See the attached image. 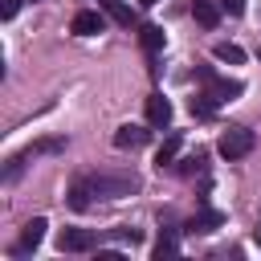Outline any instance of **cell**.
Segmentation results:
<instances>
[{"label": "cell", "instance_id": "obj_13", "mask_svg": "<svg viewBox=\"0 0 261 261\" xmlns=\"http://www.w3.org/2000/svg\"><path fill=\"white\" fill-rule=\"evenodd\" d=\"M139 41H143V49L155 57V53L163 49V29H159V24H143V29H139Z\"/></svg>", "mask_w": 261, "mask_h": 261}, {"label": "cell", "instance_id": "obj_8", "mask_svg": "<svg viewBox=\"0 0 261 261\" xmlns=\"http://www.w3.org/2000/svg\"><path fill=\"white\" fill-rule=\"evenodd\" d=\"M90 204H94V184H90V175H77L69 184V208L73 212H86Z\"/></svg>", "mask_w": 261, "mask_h": 261}, {"label": "cell", "instance_id": "obj_18", "mask_svg": "<svg viewBox=\"0 0 261 261\" xmlns=\"http://www.w3.org/2000/svg\"><path fill=\"white\" fill-rule=\"evenodd\" d=\"M16 8H20V0H0V12H4V20H12V16H16Z\"/></svg>", "mask_w": 261, "mask_h": 261}, {"label": "cell", "instance_id": "obj_5", "mask_svg": "<svg viewBox=\"0 0 261 261\" xmlns=\"http://www.w3.org/2000/svg\"><path fill=\"white\" fill-rule=\"evenodd\" d=\"M45 228H49V220H45V216H33V220L24 224V232H20V241L12 245V257H24L29 249H37V245L45 241Z\"/></svg>", "mask_w": 261, "mask_h": 261}, {"label": "cell", "instance_id": "obj_1", "mask_svg": "<svg viewBox=\"0 0 261 261\" xmlns=\"http://www.w3.org/2000/svg\"><path fill=\"white\" fill-rule=\"evenodd\" d=\"M90 184H94V196L98 200H122V196H130V192L143 188V179L135 171H118V175L98 171V175H90Z\"/></svg>", "mask_w": 261, "mask_h": 261}, {"label": "cell", "instance_id": "obj_10", "mask_svg": "<svg viewBox=\"0 0 261 261\" xmlns=\"http://www.w3.org/2000/svg\"><path fill=\"white\" fill-rule=\"evenodd\" d=\"M106 29V20H102V12H94V8H82L77 16H73V33L77 37H94V33H102Z\"/></svg>", "mask_w": 261, "mask_h": 261}, {"label": "cell", "instance_id": "obj_7", "mask_svg": "<svg viewBox=\"0 0 261 261\" xmlns=\"http://www.w3.org/2000/svg\"><path fill=\"white\" fill-rule=\"evenodd\" d=\"M57 249H61V253H90V249H94V232H90V228H65V232L57 237Z\"/></svg>", "mask_w": 261, "mask_h": 261}, {"label": "cell", "instance_id": "obj_9", "mask_svg": "<svg viewBox=\"0 0 261 261\" xmlns=\"http://www.w3.org/2000/svg\"><path fill=\"white\" fill-rule=\"evenodd\" d=\"M147 126H171V102L163 94L147 98Z\"/></svg>", "mask_w": 261, "mask_h": 261}, {"label": "cell", "instance_id": "obj_4", "mask_svg": "<svg viewBox=\"0 0 261 261\" xmlns=\"http://www.w3.org/2000/svg\"><path fill=\"white\" fill-rule=\"evenodd\" d=\"M253 130L249 126H228L224 135H220V143H216V151L224 155V159H245L249 151H253Z\"/></svg>", "mask_w": 261, "mask_h": 261}, {"label": "cell", "instance_id": "obj_20", "mask_svg": "<svg viewBox=\"0 0 261 261\" xmlns=\"http://www.w3.org/2000/svg\"><path fill=\"white\" fill-rule=\"evenodd\" d=\"M139 4H143V8H151V4H159V0H139Z\"/></svg>", "mask_w": 261, "mask_h": 261}, {"label": "cell", "instance_id": "obj_2", "mask_svg": "<svg viewBox=\"0 0 261 261\" xmlns=\"http://www.w3.org/2000/svg\"><path fill=\"white\" fill-rule=\"evenodd\" d=\"M196 77L204 82V90H200V94H204L212 106H220V102H232V98H241V90H245L241 82L216 77V69H212V65H200V69H196Z\"/></svg>", "mask_w": 261, "mask_h": 261}, {"label": "cell", "instance_id": "obj_12", "mask_svg": "<svg viewBox=\"0 0 261 261\" xmlns=\"http://www.w3.org/2000/svg\"><path fill=\"white\" fill-rule=\"evenodd\" d=\"M192 16H196V24H204V29H216V24H220V8H216L212 0H192Z\"/></svg>", "mask_w": 261, "mask_h": 261}, {"label": "cell", "instance_id": "obj_14", "mask_svg": "<svg viewBox=\"0 0 261 261\" xmlns=\"http://www.w3.org/2000/svg\"><path fill=\"white\" fill-rule=\"evenodd\" d=\"M179 147H184V139H179V135H171V139L159 147L155 163H159V167H175V159H179Z\"/></svg>", "mask_w": 261, "mask_h": 261}, {"label": "cell", "instance_id": "obj_6", "mask_svg": "<svg viewBox=\"0 0 261 261\" xmlns=\"http://www.w3.org/2000/svg\"><path fill=\"white\" fill-rule=\"evenodd\" d=\"M147 139H151V130L147 126H135V122H126V126L114 130V147L118 151H139V147H147Z\"/></svg>", "mask_w": 261, "mask_h": 261}, {"label": "cell", "instance_id": "obj_3", "mask_svg": "<svg viewBox=\"0 0 261 261\" xmlns=\"http://www.w3.org/2000/svg\"><path fill=\"white\" fill-rule=\"evenodd\" d=\"M65 147V139H41V143H33V147H24V151H16L12 159H8V171H4V179L12 184L24 167H29V159H37V155H53V151H61Z\"/></svg>", "mask_w": 261, "mask_h": 261}, {"label": "cell", "instance_id": "obj_15", "mask_svg": "<svg viewBox=\"0 0 261 261\" xmlns=\"http://www.w3.org/2000/svg\"><path fill=\"white\" fill-rule=\"evenodd\" d=\"M212 57H216V61H228V65H241V61H245V49H241V45H228V41H220V45L212 49Z\"/></svg>", "mask_w": 261, "mask_h": 261}, {"label": "cell", "instance_id": "obj_11", "mask_svg": "<svg viewBox=\"0 0 261 261\" xmlns=\"http://www.w3.org/2000/svg\"><path fill=\"white\" fill-rule=\"evenodd\" d=\"M224 224V216L216 212V208H204V212H196L192 220H188V232H212V228H220Z\"/></svg>", "mask_w": 261, "mask_h": 261}, {"label": "cell", "instance_id": "obj_19", "mask_svg": "<svg viewBox=\"0 0 261 261\" xmlns=\"http://www.w3.org/2000/svg\"><path fill=\"white\" fill-rule=\"evenodd\" d=\"M220 4H224L232 16H241V12H245V0H220Z\"/></svg>", "mask_w": 261, "mask_h": 261}, {"label": "cell", "instance_id": "obj_17", "mask_svg": "<svg viewBox=\"0 0 261 261\" xmlns=\"http://www.w3.org/2000/svg\"><path fill=\"white\" fill-rule=\"evenodd\" d=\"M106 12H110L118 24H130V8H126L122 0H106Z\"/></svg>", "mask_w": 261, "mask_h": 261}, {"label": "cell", "instance_id": "obj_16", "mask_svg": "<svg viewBox=\"0 0 261 261\" xmlns=\"http://www.w3.org/2000/svg\"><path fill=\"white\" fill-rule=\"evenodd\" d=\"M179 253V241L171 237V232H163L159 241H155V261H163V257H175Z\"/></svg>", "mask_w": 261, "mask_h": 261}]
</instances>
